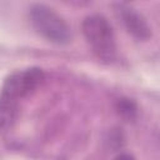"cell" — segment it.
<instances>
[{
  "label": "cell",
  "instance_id": "1",
  "mask_svg": "<svg viewBox=\"0 0 160 160\" xmlns=\"http://www.w3.org/2000/svg\"><path fill=\"white\" fill-rule=\"evenodd\" d=\"M82 34L90 45L92 52L102 61H112L116 56V38L109 20L100 15L92 14L86 16L81 24Z\"/></svg>",
  "mask_w": 160,
  "mask_h": 160
},
{
  "label": "cell",
  "instance_id": "2",
  "mask_svg": "<svg viewBox=\"0 0 160 160\" xmlns=\"http://www.w3.org/2000/svg\"><path fill=\"white\" fill-rule=\"evenodd\" d=\"M29 18L32 28L50 42L64 45L71 40V28L66 20L52 8L44 4H34L30 8Z\"/></svg>",
  "mask_w": 160,
  "mask_h": 160
},
{
  "label": "cell",
  "instance_id": "3",
  "mask_svg": "<svg viewBox=\"0 0 160 160\" xmlns=\"http://www.w3.org/2000/svg\"><path fill=\"white\" fill-rule=\"evenodd\" d=\"M44 72L39 68H28L12 72L4 81L1 94L20 100L32 92L42 81Z\"/></svg>",
  "mask_w": 160,
  "mask_h": 160
},
{
  "label": "cell",
  "instance_id": "4",
  "mask_svg": "<svg viewBox=\"0 0 160 160\" xmlns=\"http://www.w3.org/2000/svg\"><path fill=\"white\" fill-rule=\"evenodd\" d=\"M115 12L120 18L126 31L136 40L145 41L151 36V28L141 12L129 4H115Z\"/></svg>",
  "mask_w": 160,
  "mask_h": 160
},
{
  "label": "cell",
  "instance_id": "5",
  "mask_svg": "<svg viewBox=\"0 0 160 160\" xmlns=\"http://www.w3.org/2000/svg\"><path fill=\"white\" fill-rule=\"evenodd\" d=\"M19 101L1 94L0 95V132L6 131L16 119Z\"/></svg>",
  "mask_w": 160,
  "mask_h": 160
},
{
  "label": "cell",
  "instance_id": "6",
  "mask_svg": "<svg viewBox=\"0 0 160 160\" xmlns=\"http://www.w3.org/2000/svg\"><path fill=\"white\" fill-rule=\"evenodd\" d=\"M119 111L121 115H125L128 118H132L135 115L136 108H135L134 102L130 101L129 99H121V101H119Z\"/></svg>",
  "mask_w": 160,
  "mask_h": 160
},
{
  "label": "cell",
  "instance_id": "7",
  "mask_svg": "<svg viewBox=\"0 0 160 160\" xmlns=\"http://www.w3.org/2000/svg\"><path fill=\"white\" fill-rule=\"evenodd\" d=\"M114 160H135V159H134V156H132V155L124 152V154H120V155H118V156H116Z\"/></svg>",
  "mask_w": 160,
  "mask_h": 160
}]
</instances>
